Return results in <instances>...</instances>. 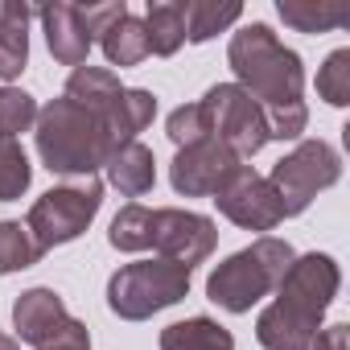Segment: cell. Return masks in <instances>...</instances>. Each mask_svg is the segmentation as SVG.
Segmentation results:
<instances>
[{
    "instance_id": "6da1fadb",
    "label": "cell",
    "mask_w": 350,
    "mask_h": 350,
    "mask_svg": "<svg viewBox=\"0 0 350 350\" xmlns=\"http://www.w3.org/2000/svg\"><path fill=\"white\" fill-rule=\"evenodd\" d=\"M338 284H342V272H338L334 256L309 252V256L293 260L284 280L276 284V301L256 321L260 346L264 350H301L321 329V317L334 305Z\"/></svg>"
},
{
    "instance_id": "7a4b0ae2",
    "label": "cell",
    "mask_w": 350,
    "mask_h": 350,
    "mask_svg": "<svg viewBox=\"0 0 350 350\" xmlns=\"http://www.w3.org/2000/svg\"><path fill=\"white\" fill-rule=\"evenodd\" d=\"M107 243L116 252H157L161 260L198 268L219 247V227L206 215L194 211H173V206H124L111 219Z\"/></svg>"
},
{
    "instance_id": "3957f363",
    "label": "cell",
    "mask_w": 350,
    "mask_h": 350,
    "mask_svg": "<svg viewBox=\"0 0 350 350\" xmlns=\"http://www.w3.org/2000/svg\"><path fill=\"white\" fill-rule=\"evenodd\" d=\"M227 62L235 70V87H243L260 107L264 116L272 111H284V107H297L305 103L301 91H305V70H301V58L260 21L243 25L231 46H227Z\"/></svg>"
},
{
    "instance_id": "277c9868",
    "label": "cell",
    "mask_w": 350,
    "mask_h": 350,
    "mask_svg": "<svg viewBox=\"0 0 350 350\" xmlns=\"http://www.w3.org/2000/svg\"><path fill=\"white\" fill-rule=\"evenodd\" d=\"M111 152H116V140L103 128V120L79 107L75 99L62 95L38 111V157L46 161L50 173L95 178V169H103Z\"/></svg>"
},
{
    "instance_id": "5b68a950",
    "label": "cell",
    "mask_w": 350,
    "mask_h": 350,
    "mask_svg": "<svg viewBox=\"0 0 350 350\" xmlns=\"http://www.w3.org/2000/svg\"><path fill=\"white\" fill-rule=\"evenodd\" d=\"M293 260H297V256H293V247H288L284 239L264 235V239H256L252 247L227 256V260L211 272L206 297H211L219 309H227V313H247L260 297H268V293L284 280V272H288Z\"/></svg>"
},
{
    "instance_id": "8992f818",
    "label": "cell",
    "mask_w": 350,
    "mask_h": 350,
    "mask_svg": "<svg viewBox=\"0 0 350 350\" xmlns=\"http://www.w3.org/2000/svg\"><path fill=\"white\" fill-rule=\"evenodd\" d=\"M66 99H75L79 107H87L91 116L103 120V128L111 132L116 148L132 144L136 132H144L157 116V95L140 91V87H124L111 70L103 66H79L66 79Z\"/></svg>"
},
{
    "instance_id": "52a82bcc",
    "label": "cell",
    "mask_w": 350,
    "mask_h": 350,
    "mask_svg": "<svg viewBox=\"0 0 350 350\" xmlns=\"http://www.w3.org/2000/svg\"><path fill=\"white\" fill-rule=\"evenodd\" d=\"M194 268L173 264V260H136L111 272L107 280V309L124 321H144L169 305H178L190 293Z\"/></svg>"
},
{
    "instance_id": "ba28073f",
    "label": "cell",
    "mask_w": 350,
    "mask_h": 350,
    "mask_svg": "<svg viewBox=\"0 0 350 350\" xmlns=\"http://www.w3.org/2000/svg\"><path fill=\"white\" fill-rule=\"evenodd\" d=\"M103 206V182L99 178H83V182H66V186H54L46 190L33 206H29V219H25V231L29 239L38 243V252H54L70 239H79L91 219L99 215Z\"/></svg>"
},
{
    "instance_id": "9c48e42d",
    "label": "cell",
    "mask_w": 350,
    "mask_h": 350,
    "mask_svg": "<svg viewBox=\"0 0 350 350\" xmlns=\"http://www.w3.org/2000/svg\"><path fill=\"white\" fill-rule=\"evenodd\" d=\"M338 178H342V157L334 152V144H325V140H301L284 161H276L268 186H272V194L280 202V215L293 219L321 190H329Z\"/></svg>"
},
{
    "instance_id": "30bf717a",
    "label": "cell",
    "mask_w": 350,
    "mask_h": 350,
    "mask_svg": "<svg viewBox=\"0 0 350 350\" xmlns=\"http://www.w3.org/2000/svg\"><path fill=\"white\" fill-rule=\"evenodd\" d=\"M128 13L124 0L116 5H46L38 9L42 25H46V46L62 66H87V54L95 46V38H103V29L111 21H120Z\"/></svg>"
},
{
    "instance_id": "8fae6325",
    "label": "cell",
    "mask_w": 350,
    "mask_h": 350,
    "mask_svg": "<svg viewBox=\"0 0 350 350\" xmlns=\"http://www.w3.org/2000/svg\"><path fill=\"white\" fill-rule=\"evenodd\" d=\"M211 116V132L243 161V157H256L264 144H268V116L264 107L235 83H219L211 87L202 99H198Z\"/></svg>"
},
{
    "instance_id": "7c38bea8",
    "label": "cell",
    "mask_w": 350,
    "mask_h": 350,
    "mask_svg": "<svg viewBox=\"0 0 350 350\" xmlns=\"http://www.w3.org/2000/svg\"><path fill=\"white\" fill-rule=\"evenodd\" d=\"M243 169V161L223 144V140H198V144H186L178 148L169 165V182L178 194L186 198H215L231 186V178Z\"/></svg>"
},
{
    "instance_id": "4fadbf2b",
    "label": "cell",
    "mask_w": 350,
    "mask_h": 350,
    "mask_svg": "<svg viewBox=\"0 0 350 350\" xmlns=\"http://www.w3.org/2000/svg\"><path fill=\"white\" fill-rule=\"evenodd\" d=\"M215 202H219V211H223L235 227H243V231H272L276 223H284L280 202H276L268 178H260L252 165H243V169L235 173L231 186H227L223 194H215Z\"/></svg>"
},
{
    "instance_id": "5bb4252c",
    "label": "cell",
    "mask_w": 350,
    "mask_h": 350,
    "mask_svg": "<svg viewBox=\"0 0 350 350\" xmlns=\"http://www.w3.org/2000/svg\"><path fill=\"white\" fill-rule=\"evenodd\" d=\"M13 325H17V342L42 350V346H50V342L75 334L83 321H75V317L66 313V305H62V297H58L54 288H29V293H21L17 305H13Z\"/></svg>"
},
{
    "instance_id": "9a60e30c",
    "label": "cell",
    "mask_w": 350,
    "mask_h": 350,
    "mask_svg": "<svg viewBox=\"0 0 350 350\" xmlns=\"http://www.w3.org/2000/svg\"><path fill=\"white\" fill-rule=\"evenodd\" d=\"M38 17L33 5L0 0V79H17L29 62V21Z\"/></svg>"
},
{
    "instance_id": "2e32d148",
    "label": "cell",
    "mask_w": 350,
    "mask_h": 350,
    "mask_svg": "<svg viewBox=\"0 0 350 350\" xmlns=\"http://www.w3.org/2000/svg\"><path fill=\"white\" fill-rule=\"evenodd\" d=\"M107 182L124 194V198H140V194H148L152 186H157V157H152V148H144L140 140H132V144H120L111 157H107Z\"/></svg>"
},
{
    "instance_id": "e0dca14e",
    "label": "cell",
    "mask_w": 350,
    "mask_h": 350,
    "mask_svg": "<svg viewBox=\"0 0 350 350\" xmlns=\"http://www.w3.org/2000/svg\"><path fill=\"white\" fill-rule=\"evenodd\" d=\"M276 13L297 33H329L350 21V5H342V0H280Z\"/></svg>"
},
{
    "instance_id": "ac0fdd59",
    "label": "cell",
    "mask_w": 350,
    "mask_h": 350,
    "mask_svg": "<svg viewBox=\"0 0 350 350\" xmlns=\"http://www.w3.org/2000/svg\"><path fill=\"white\" fill-rule=\"evenodd\" d=\"M161 350H235V338L211 317H186L161 329Z\"/></svg>"
},
{
    "instance_id": "d6986e66",
    "label": "cell",
    "mask_w": 350,
    "mask_h": 350,
    "mask_svg": "<svg viewBox=\"0 0 350 350\" xmlns=\"http://www.w3.org/2000/svg\"><path fill=\"white\" fill-rule=\"evenodd\" d=\"M144 33H148V54L169 58L178 54L186 42V17H182V0H148V17H144Z\"/></svg>"
},
{
    "instance_id": "ffe728a7",
    "label": "cell",
    "mask_w": 350,
    "mask_h": 350,
    "mask_svg": "<svg viewBox=\"0 0 350 350\" xmlns=\"http://www.w3.org/2000/svg\"><path fill=\"white\" fill-rule=\"evenodd\" d=\"M99 46H103V54H107L111 66H140V62L148 58V33H144V21L132 17V13H124L120 21H111V25L103 29Z\"/></svg>"
},
{
    "instance_id": "44dd1931",
    "label": "cell",
    "mask_w": 350,
    "mask_h": 350,
    "mask_svg": "<svg viewBox=\"0 0 350 350\" xmlns=\"http://www.w3.org/2000/svg\"><path fill=\"white\" fill-rule=\"evenodd\" d=\"M182 17H186V42H211L215 33H223L227 25H235L243 17V5L227 0H182Z\"/></svg>"
},
{
    "instance_id": "7402d4cb",
    "label": "cell",
    "mask_w": 350,
    "mask_h": 350,
    "mask_svg": "<svg viewBox=\"0 0 350 350\" xmlns=\"http://www.w3.org/2000/svg\"><path fill=\"white\" fill-rule=\"evenodd\" d=\"M33 182L25 148L13 136H0V202H17Z\"/></svg>"
},
{
    "instance_id": "603a6c76",
    "label": "cell",
    "mask_w": 350,
    "mask_h": 350,
    "mask_svg": "<svg viewBox=\"0 0 350 350\" xmlns=\"http://www.w3.org/2000/svg\"><path fill=\"white\" fill-rule=\"evenodd\" d=\"M38 260H42V252L21 223H0V276L33 268Z\"/></svg>"
},
{
    "instance_id": "cb8c5ba5",
    "label": "cell",
    "mask_w": 350,
    "mask_h": 350,
    "mask_svg": "<svg viewBox=\"0 0 350 350\" xmlns=\"http://www.w3.org/2000/svg\"><path fill=\"white\" fill-rule=\"evenodd\" d=\"M38 124V103L29 91L21 87H0V136H13L17 132H29Z\"/></svg>"
},
{
    "instance_id": "d4e9b609",
    "label": "cell",
    "mask_w": 350,
    "mask_h": 350,
    "mask_svg": "<svg viewBox=\"0 0 350 350\" xmlns=\"http://www.w3.org/2000/svg\"><path fill=\"white\" fill-rule=\"evenodd\" d=\"M165 132H169V140L178 144V148H186V144H198V140H211V136H215V132H211V116H206V107H202V103H186V107H178V111H169ZM215 140H219V136H215Z\"/></svg>"
},
{
    "instance_id": "484cf974",
    "label": "cell",
    "mask_w": 350,
    "mask_h": 350,
    "mask_svg": "<svg viewBox=\"0 0 350 350\" xmlns=\"http://www.w3.org/2000/svg\"><path fill=\"white\" fill-rule=\"evenodd\" d=\"M317 95L334 107L350 103V50H334L325 66L317 70Z\"/></svg>"
},
{
    "instance_id": "4316f807",
    "label": "cell",
    "mask_w": 350,
    "mask_h": 350,
    "mask_svg": "<svg viewBox=\"0 0 350 350\" xmlns=\"http://www.w3.org/2000/svg\"><path fill=\"white\" fill-rule=\"evenodd\" d=\"M301 350H350V325L346 321H334V325L317 329Z\"/></svg>"
},
{
    "instance_id": "83f0119b",
    "label": "cell",
    "mask_w": 350,
    "mask_h": 350,
    "mask_svg": "<svg viewBox=\"0 0 350 350\" xmlns=\"http://www.w3.org/2000/svg\"><path fill=\"white\" fill-rule=\"evenodd\" d=\"M42 350H91V329L79 325L75 334H66V338H58V342H50V346H42Z\"/></svg>"
},
{
    "instance_id": "f1b7e54d",
    "label": "cell",
    "mask_w": 350,
    "mask_h": 350,
    "mask_svg": "<svg viewBox=\"0 0 350 350\" xmlns=\"http://www.w3.org/2000/svg\"><path fill=\"white\" fill-rule=\"evenodd\" d=\"M0 350H21V342L17 338H0Z\"/></svg>"
},
{
    "instance_id": "f546056e",
    "label": "cell",
    "mask_w": 350,
    "mask_h": 350,
    "mask_svg": "<svg viewBox=\"0 0 350 350\" xmlns=\"http://www.w3.org/2000/svg\"><path fill=\"white\" fill-rule=\"evenodd\" d=\"M0 338H5V334H0Z\"/></svg>"
}]
</instances>
